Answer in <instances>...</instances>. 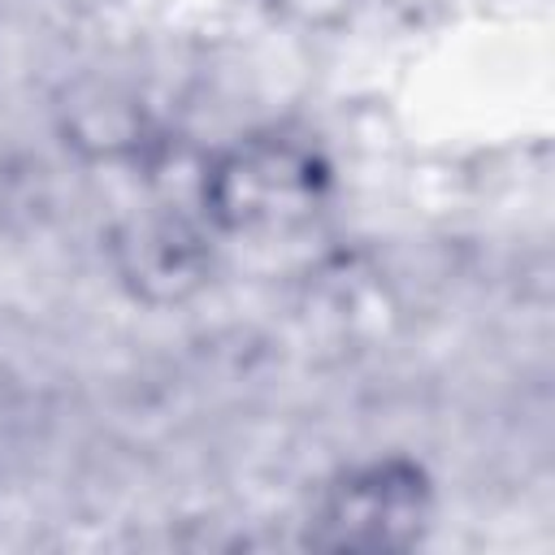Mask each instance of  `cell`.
I'll list each match as a JSON object with an SVG mask.
<instances>
[{"label":"cell","instance_id":"1","mask_svg":"<svg viewBox=\"0 0 555 555\" xmlns=\"http://www.w3.org/2000/svg\"><path fill=\"white\" fill-rule=\"evenodd\" d=\"M330 186L334 173L317 143L291 130H251L204 160L195 204L212 234L273 238L317 221Z\"/></svg>","mask_w":555,"mask_h":555},{"label":"cell","instance_id":"4","mask_svg":"<svg viewBox=\"0 0 555 555\" xmlns=\"http://www.w3.org/2000/svg\"><path fill=\"white\" fill-rule=\"evenodd\" d=\"M56 134L82 160H143L160 139L134 91L113 78H78L56 95Z\"/></svg>","mask_w":555,"mask_h":555},{"label":"cell","instance_id":"3","mask_svg":"<svg viewBox=\"0 0 555 555\" xmlns=\"http://www.w3.org/2000/svg\"><path fill=\"white\" fill-rule=\"evenodd\" d=\"M108 269L117 286L147 308H178L212 282V230L204 217L152 208L108 230Z\"/></svg>","mask_w":555,"mask_h":555},{"label":"cell","instance_id":"2","mask_svg":"<svg viewBox=\"0 0 555 555\" xmlns=\"http://www.w3.org/2000/svg\"><path fill=\"white\" fill-rule=\"evenodd\" d=\"M438 512L434 477L421 460L386 451L343 464L321 481L304 520V546L334 555H395L425 542Z\"/></svg>","mask_w":555,"mask_h":555}]
</instances>
